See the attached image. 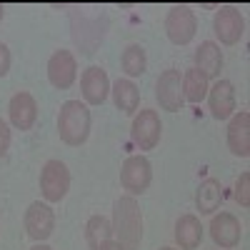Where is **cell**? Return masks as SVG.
<instances>
[{
  "mask_svg": "<svg viewBox=\"0 0 250 250\" xmlns=\"http://www.w3.org/2000/svg\"><path fill=\"white\" fill-rule=\"evenodd\" d=\"M113 238L125 250H138L143 240V213L133 195H123L113 203Z\"/></svg>",
  "mask_w": 250,
  "mask_h": 250,
  "instance_id": "cell-1",
  "label": "cell"
},
{
  "mask_svg": "<svg viewBox=\"0 0 250 250\" xmlns=\"http://www.w3.org/2000/svg\"><path fill=\"white\" fill-rule=\"evenodd\" d=\"M208 230H210L213 243L223 250L238 248L240 238H243V225L233 213H213V220H210V228H208Z\"/></svg>",
  "mask_w": 250,
  "mask_h": 250,
  "instance_id": "cell-11",
  "label": "cell"
},
{
  "mask_svg": "<svg viewBox=\"0 0 250 250\" xmlns=\"http://www.w3.org/2000/svg\"><path fill=\"white\" fill-rule=\"evenodd\" d=\"M30 250H53L50 245H45V243H38V245H33Z\"/></svg>",
  "mask_w": 250,
  "mask_h": 250,
  "instance_id": "cell-27",
  "label": "cell"
},
{
  "mask_svg": "<svg viewBox=\"0 0 250 250\" xmlns=\"http://www.w3.org/2000/svg\"><path fill=\"white\" fill-rule=\"evenodd\" d=\"M70 190V170L65 163L48 160L40 170V193L48 203H60Z\"/></svg>",
  "mask_w": 250,
  "mask_h": 250,
  "instance_id": "cell-4",
  "label": "cell"
},
{
  "mask_svg": "<svg viewBox=\"0 0 250 250\" xmlns=\"http://www.w3.org/2000/svg\"><path fill=\"white\" fill-rule=\"evenodd\" d=\"M203 235H205V228H203L198 215L185 213V215L178 218V223H175V243H178L180 250H198L200 243H203Z\"/></svg>",
  "mask_w": 250,
  "mask_h": 250,
  "instance_id": "cell-16",
  "label": "cell"
},
{
  "mask_svg": "<svg viewBox=\"0 0 250 250\" xmlns=\"http://www.w3.org/2000/svg\"><path fill=\"white\" fill-rule=\"evenodd\" d=\"M85 240L93 250H98L103 243L113 240V223L110 218L105 215H93L88 223H85Z\"/></svg>",
  "mask_w": 250,
  "mask_h": 250,
  "instance_id": "cell-21",
  "label": "cell"
},
{
  "mask_svg": "<svg viewBox=\"0 0 250 250\" xmlns=\"http://www.w3.org/2000/svg\"><path fill=\"white\" fill-rule=\"evenodd\" d=\"M80 90H83V98H85L88 105H103L110 93L108 73L98 65H90L80 78Z\"/></svg>",
  "mask_w": 250,
  "mask_h": 250,
  "instance_id": "cell-13",
  "label": "cell"
},
{
  "mask_svg": "<svg viewBox=\"0 0 250 250\" xmlns=\"http://www.w3.org/2000/svg\"><path fill=\"white\" fill-rule=\"evenodd\" d=\"M195 70H200L208 80L210 78H220V70H223V50L218 43L213 40H205L200 43V48L195 50Z\"/></svg>",
  "mask_w": 250,
  "mask_h": 250,
  "instance_id": "cell-17",
  "label": "cell"
},
{
  "mask_svg": "<svg viewBox=\"0 0 250 250\" xmlns=\"http://www.w3.org/2000/svg\"><path fill=\"white\" fill-rule=\"evenodd\" d=\"M213 33L223 45H235L245 35V18L235 8H220L213 18Z\"/></svg>",
  "mask_w": 250,
  "mask_h": 250,
  "instance_id": "cell-10",
  "label": "cell"
},
{
  "mask_svg": "<svg viewBox=\"0 0 250 250\" xmlns=\"http://www.w3.org/2000/svg\"><path fill=\"white\" fill-rule=\"evenodd\" d=\"M10 62H13V58H10L8 45L0 43V78H5V75L10 73Z\"/></svg>",
  "mask_w": 250,
  "mask_h": 250,
  "instance_id": "cell-25",
  "label": "cell"
},
{
  "mask_svg": "<svg viewBox=\"0 0 250 250\" xmlns=\"http://www.w3.org/2000/svg\"><path fill=\"white\" fill-rule=\"evenodd\" d=\"M8 115H10V123L13 128L18 130H33V125L38 120V103L30 93L20 90L10 98L8 103Z\"/></svg>",
  "mask_w": 250,
  "mask_h": 250,
  "instance_id": "cell-14",
  "label": "cell"
},
{
  "mask_svg": "<svg viewBox=\"0 0 250 250\" xmlns=\"http://www.w3.org/2000/svg\"><path fill=\"white\" fill-rule=\"evenodd\" d=\"M23 223H25L28 235H30L35 243H43V240H48V238L53 235V230H55V213H53V208H50L48 203L35 200V203L28 205Z\"/></svg>",
  "mask_w": 250,
  "mask_h": 250,
  "instance_id": "cell-8",
  "label": "cell"
},
{
  "mask_svg": "<svg viewBox=\"0 0 250 250\" xmlns=\"http://www.w3.org/2000/svg\"><path fill=\"white\" fill-rule=\"evenodd\" d=\"M90 110L85 103L80 100H65L60 105V113H58V135L60 140L70 145V148H78L88 140L90 135Z\"/></svg>",
  "mask_w": 250,
  "mask_h": 250,
  "instance_id": "cell-2",
  "label": "cell"
},
{
  "mask_svg": "<svg viewBox=\"0 0 250 250\" xmlns=\"http://www.w3.org/2000/svg\"><path fill=\"white\" fill-rule=\"evenodd\" d=\"M98 250H125V248H123V245H120V243L113 238V240H108V243H103Z\"/></svg>",
  "mask_w": 250,
  "mask_h": 250,
  "instance_id": "cell-26",
  "label": "cell"
},
{
  "mask_svg": "<svg viewBox=\"0 0 250 250\" xmlns=\"http://www.w3.org/2000/svg\"><path fill=\"white\" fill-rule=\"evenodd\" d=\"M153 180V165L145 155H130L123 160L120 168V185L123 190H128V195H143L150 188Z\"/></svg>",
  "mask_w": 250,
  "mask_h": 250,
  "instance_id": "cell-3",
  "label": "cell"
},
{
  "mask_svg": "<svg viewBox=\"0 0 250 250\" xmlns=\"http://www.w3.org/2000/svg\"><path fill=\"white\" fill-rule=\"evenodd\" d=\"M208 78L200 73V70H195V68H190V70H185V75H183V98L188 100V103H198L200 100H205V95H208Z\"/></svg>",
  "mask_w": 250,
  "mask_h": 250,
  "instance_id": "cell-22",
  "label": "cell"
},
{
  "mask_svg": "<svg viewBox=\"0 0 250 250\" xmlns=\"http://www.w3.org/2000/svg\"><path fill=\"white\" fill-rule=\"evenodd\" d=\"M223 200V185L215 178H205L198 185V193H195V205H198V213L200 215H213Z\"/></svg>",
  "mask_w": 250,
  "mask_h": 250,
  "instance_id": "cell-19",
  "label": "cell"
},
{
  "mask_svg": "<svg viewBox=\"0 0 250 250\" xmlns=\"http://www.w3.org/2000/svg\"><path fill=\"white\" fill-rule=\"evenodd\" d=\"M228 148L238 158L250 155V113L248 110L233 113L230 123H228Z\"/></svg>",
  "mask_w": 250,
  "mask_h": 250,
  "instance_id": "cell-15",
  "label": "cell"
},
{
  "mask_svg": "<svg viewBox=\"0 0 250 250\" xmlns=\"http://www.w3.org/2000/svg\"><path fill=\"white\" fill-rule=\"evenodd\" d=\"M198 33V15L188 8V5H178L170 8L165 15V35L170 43L175 45H188Z\"/></svg>",
  "mask_w": 250,
  "mask_h": 250,
  "instance_id": "cell-5",
  "label": "cell"
},
{
  "mask_svg": "<svg viewBox=\"0 0 250 250\" xmlns=\"http://www.w3.org/2000/svg\"><path fill=\"white\" fill-rule=\"evenodd\" d=\"M155 100L160 103V110H168V113H178L183 108V75L175 68H168L158 75L155 83Z\"/></svg>",
  "mask_w": 250,
  "mask_h": 250,
  "instance_id": "cell-7",
  "label": "cell"
},
{
  "mask_svg": "<svg viewBox=\"0 0 250 250\" xmlns=\"http://www.w3.org/2000/svg\"><path fill=\"white\" fill-rule=\"evenodd\" d=\"M235 200L243 208H250V173H240L235 183Z\"/></svg>",
  "mask_w": 250,
  "mask_h": 250,
  "instance_id": "cell-23",
  "label": "cell"
},
{
  "mask_svg": "<svg viewBox=\"0 0 250 250\" xmlns=\"http://www.w3.org/2000/svg\"><path fill=\"white\" fill-rule=\"evenodd\" d=\"M208 108L215 120H228L235 113V88L230 80L218 78L213 88H208Z\"/></svg>",
  "mask_w": 250,
  "mask_h": 250,
  "instance_id": "cell-12",
  "label": "cell"
},
{
  "mask_svg": "<svg viewBox=\"0 0 250 250\" xmlns=\"http://www.w3.org/2000/svg\"><path fill=\"white\" fill-rule=\"evenodd\" d=\"M120 65H123V73L130 78H138L148 70V55H145V48L143 45H128L120 55Z\"/></svg>",
  "mask_w": 250,
  "mask_h": 250,
  "instance_id": "cell-20",
  "label": "cell"
},
{
  "mask_svg": "<svg viewBox=\"0 0 250 250\" xmlns=\"http://www.w3.org/2000/svg\"><path fill=\"white\" fill-rule=\"evenodd\" d=\"M8 148H10V128H8V123L0 118V158L8 155Z\"/></svg>",
  "mask_w": 250,
  "mask_h": 250,
  "instance_id": "cell-24",
  "label": "cell"
},
{
  "mask_svg": "<svg viewBox=\"0 0 250 250\" xmlns=\"http://www.w3.org/2000/svg\"><path fill=\"white\" fill-rule=\"evenodd\" d=\"M160 135H163V123H160L158 110L145 108V110L135 113L133 125H130V138L140 150H153L160 143Z\"/></svg>",
  "mask_w": 250,
  "mask_h": 250,
  "instance_id": "cell-6",
  "label": "cell"
},
{
  "mask_svg": "<svg viewBox=\"0 0 250 250\" xmlns=\"http://www.w3.org/2000/svg\"><path fill=\"white\" fill-rule=\"evenodd\" d=\"M3 18H5V8L0 5V23H3Z\"/></svg>",
  "mask_w": 250,
  "mask_h": 250,
  "instance_id": "cell-28",
  "label": "cell"
},
{
  "mask_svg": "<svg viewBox=\"0 0 250 250\" xmlns=\"http://www.w3.org/2000/svg\"><path fill=\"white\" fill-rule=\"evenodd\" d=\"M110 93H113V100H115V108L118 110H123L125 115H135L138 113V108H140V90H138V85H135L133 80L118 78L113 83Z\"/></svg>",
  "mask_w": 250,
  "mask_h": 250,
  "instance_id": "cell-18",
  "label": "cell"
},
{
  "mask_svg": "<svg viewBox=\"0 0 250 250\" xmlns=\"http://www.w3.org/2000/svg\"><path fill=\"white\" fill-rule=\"evenodd\" d=\"M78 78V62L70 50H55L48 60V80L50 85L58 90L73 88V83Z\"/></svg>",
  "mask_w": 250,
  "mask_h": 250,
  "instance_id": "cell-9",
  "label": "cell"
},
{
  "mask_svg": "<svg viewBox=\"0 0 250 250\" xmlns=\"http://www.w3.org/2000/svg\"><path fill=\"white\" fill-rule=\"evenodd\" d=\"M160 250H175V248H160Z\"/></svg>",
  "mask_w": 250,
  "mask_h": 250,
  "instance_id": "cell-29",
  "label": "cell"
}]
</instances>
